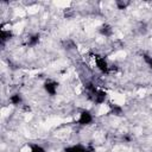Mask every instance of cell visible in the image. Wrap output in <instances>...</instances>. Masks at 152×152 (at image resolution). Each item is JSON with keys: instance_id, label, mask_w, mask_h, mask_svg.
Here are the masks:
<instances>
[{"instance_id": "obj_1", "label": "cell", "mask_w": 152, "mask_h": 152, "mask_svg": "<svg viewBox=\"0 0 152 152\" xmlns=\"http://www.w3.org/2000/svg\"><path fill=\"white\" fill-rule=\"evenodd\" d=\"M109 100H110V102L114 103L115 106H124V104H125V101H126V97H125L124 94L114 91V93H110Z\"/></svg>"}, {"instance_id": "obj_2", "label": "cell", "mask_w": 152, "mask_h": 152, "mask_svg": "<svg viewBox=\"0 0 152 152\" xmlns=\"http://www.w3.org/2000/svg\"><path fill=\"white\" fill-rule=\"evenodd\" d=\"M24 28H25V23L21 20V21H18V23H15V24L13 25V27H12V32H13L15 36H19L20 33H23Z\"/></svg>"}]
</instances>
